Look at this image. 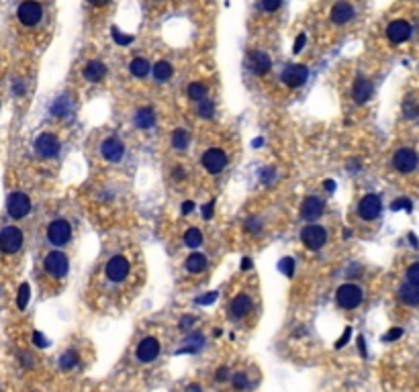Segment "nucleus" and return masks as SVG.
Listing matches in <instances>:
<instances>
[{
  "instance_id": "f8f14e48",
  "label": "nucleus",
  "mask_w": 419,
  "mask_h": 392,
  "mask_svg": "<svg viewBox=\"0 0 419 392\" xmlns=\"http://www.w3.org/2000/svg\"><path fill=\"white\" fill-rule=\"evenodd\" d=\"M202 166L208 174H219L227 166V156L221 152V149H206L204 156H202Z\"/></svg>"
},
{
  "instance_id": "423d86ee",
  "label": "nucleus",
  "mask_w": 419,
  "mask_h": 392,
  "mask_svg": "<svg viewBox=\"0 0 419 392\" xmlns=\"http://www.w3.org/2000/svg\"><path fill=\"white\" fill-rule=\"evenodd\" d=\"M70 237H72V227L64 219H57L47 227V239L53 245H66Z\"/></svg>"
},
{
  "instance_id": "9d476101",
  "label": "nucleus",
  "mask_w": 419,
  "mask_h": 392,
  "mask_svg": "<svg viewBox=\"0 0 419 392\" xmlns=\"http://www.w3.org/2000/svg\"><path fill=\"white\" fill-rule=\"evenodd\" d=\"M417 164H419V158H417V154L413 152V149H399V152L395 154V158H393V166L401 174L413 172L417 168Z\"/></svg>"
},
{
  "instance_id": "79ce46f5",
  "label": "nucleus",
  "mask_w": 419,
  "mask_h": 392,
  "mask_svg": "<svg viewBox=\"0 0 419 392\" xmlns=\"http://www.w3.org/2000/svg\"><path fill=\"white\" fill-rule=\"evenodd\" d=\"M215 298H217V292H208L206 296L198 298L196 303H198V305H211V303H215Z\"/></svg>"
},
{
  "instance_id": "dca6fc26",
  "label": "nucleus",
  "mask_w": 419,
  "mask_h": 392,
  "mask_svg": "<svg viewBox=\"0 0 419 392\" xmlns=\"http://www.w3.org/2000/svg\"><path fill=\"white\" fill-rule=\"evenodd\" d=\"M158 353H160V343L154 337H145L137 347V357H139V361H143V364L154 361L158 357Z\"/></svg>"
},
{
  "instance_id": "f704fd0d",
  "label": "nucleus",
  "mask_w": 419,
  "mask_h": 392,
  "mask_svg": "<svg viewBox=\"0 0 419 392\" xmlns=\"http://www.w3.org/2000/svg\"><path fill=\"white\" fill-rule=\"evenodd\" d=\"M260 5H262V9L266 13H276L280 9V5H282V0H260Z\"/></svg>"
},
{
  "instance_id": "ddd939ff",
  "label": "nucleus",
  "mask_w": 419,
  "mask_h": 392,
  "mask_svg": "<svg viewBox=\"0 0 419 392\" xmlns=\"http://www.w3.org/2000/svg\"><path fill=\"white\" fill-rule=\"evenodd\" d=\"M380 208H382V202H380V196L376 194H366L362 200H360V206H358V213L364 221H374L378 215H380Z\"/></svg>"
},
{
  "instance_id": "f3484780",
  "label": "nucleus",
  "mask_w": 419,
  "mask_h": 392,
  "mask_svg": "<svg viewBox=\"0 0 419 392\" xmlns=\"http://www.w3.org/2000/svg\"><path fill=\"white\" fill-rule=\"evenodd\" d=\"M323 208H325V204L319 196H309V198H305V202L301 206V217L305 221H315L323 215Z\"/></svg>"
},
{
  "instance_id": "393cba45",
  "label": "nucleus",
  "mask_w": 419,
  "mask_h": 392,
  "mask_svg": "<svg viewBox=\"0 0 419 392\" xmlns=\"http://www.w3.org/2000/svg\"><path fill=\"white\" fill-rule=\"evenodd\" d=\"M206 268V257L202 253H192L188 259H186V270L190 274H198Z\"/></svg>"
},
{
  "instance_id": "09e8293b",
  "label": "nucleus",
  "mask_w": 419,
  "mask_h": 392,
  "mask_svg": "<svg viewBox=\"0 0 419 392\" xmlns=\"http://www.w3.org/2000/svg\"><path fill=\"white\" fill-rule=\"evenodd\" d=\"M194 208V202H190V200H186L184 204H182V215H188L190 210Z\"/></svg>"
},
{
  "instance_id": "49530a36",
  "label": "nucleus",
  "mask_w": 419,
  "mask_h": 392,
  "mask_svg": "<svg viewBox=\"0 0 419 392\" xmlns=\"http://www.w3.org/2000/svg\"><path fill=\"white\" fill-rule=\"evenodd\" d=\"M227 376H229V370H227V368H219V370H217V374H215L217 382H225V380H227Z\"/></svg>"
},
{
  "instance_id": "de8ad7c7",
  "label": "nucleus",
  "mask_w": 419,
  "mask_h": 392,
  "mask_svg": "<svg viewBox=\"0 0 419 392\" xmlns=\"http://www.w3.org/2000/svg\"><path fill=\"white\" fill-rule=\"evenodd\" d=\"M211 217H213V204H204V206H202V219L208 221Z\"/></svg>"
},
{
  "instance_id": "aec40b11",
  "label": "nucleus",
  "mask_w": 419,
  "mask_h": 392,
  "mask_svg": "<svg viewBox=\"0 0 419 392\" xmlns=\"http://www.w3.org/2000/svg\"><path fill=\"white\" fill-rule=\"evenodd\" d=\"M399 298L407 307H417L419 305V284H413L407 280V284H403L399 288Z\"/></svg>"
},
{
  "instance_id": "c9c22d12",
  "label": "nucleus",
  "mask_w": 419,
  "mask_h": 392,
  "mask_svg": "<svg viewBox=\"0 0 419 392\" xmlns=\"http://www.w3.org/2000/svg\"><path fill=\"white\" fill-rule=\"evenodd\" d=\"M113 39H115V41H117L119 45H129V43L133 41V37H131V35H123V33L119 31L117 27L113 29Z\"/></svg>"
},
{
  "instance_id": "8fccbe9b",
  "label": "nucleus",
  "mask_w": 419,
  "mask_h": 392,
  "mask_svg": "<svg viewBox=\"0 0 419 392\" xmlns=\"http://www.w3.org/2000/svg\"><path fill=\"white\" fill-rule=\"evenodd\" d=\"M88 3H90L92 7H104V5L109 3V0H88Z\"/></svg>"
},
{
  "instance_id": "b1692460",
  "label": "nucleus",
  "mask_w": 419,
  "mask_h": 392,
  "mask_svg": "<svg viewBox=\"0 0 419 392\" xmlns=\"http://www.w3.org/2000/svg\"><path fill=\"white\" fill-rule=\"evenodd\" d=\"M135 123L139 129H149V127H154L156 123V112L152 108H141L137 114H135Z\"/></svg>"
},
{
  "instance_id": "cd10ccee",
  "label": "nucleus",
  "mask_w": 419,
  "mask_h": 392,
  "mask_svg": "<svg viewBox=\"0 0 419 392\" xmlns=\"http://www.w3.org/2000/svg\"><path fill=\"white\" fill-rule=\"evenodd\" d=\"M170 76H172V66L168 62H158L154 66V78L158 82H166V80H170Z\"/></svg>"
},
{
  "instance_id": "f257e3e1",
  "label": "nucleus",
  "mask_w": 419,
  "mask_h": 392,
  "mask_svg": "<svg viewBox=\"0 0 419 392\" xmlns=\"http://www.w3.org/2000/svg\"><path fill=\"white\" fill-rule=\"evenodd\" d=\"M336 298H338V305L342 309H348L350 311V309L360 307L364 294H362V288L360 286H356V284H344V286L338 288Z\"/></svg>"
},
{
  "instance_id": "a878e982",
  "label": "nucleus",
  "mask_w": 419,
  "mask_h": 392,
  "mask_svg": "<svg viewBox=\"0 0 419 392\" xmlns=\"http://www.w3.org/2000/svg\"><path fill=\"white\" fill-rule=\"evenodd\" d=\"M129 70H131V74L135 78H145L147 72H149V64H147V59H143V57H135L131 62V66H129Z\"/></svg>"
},
{
  "instance_id": "72a5a7b5",
  "label": "nucleus",
  "mask_w": 419,
  "mask_h": 392,
  "mask_svg": "<svg viewBox=\"0 0 419 392\" xmlns=\"http://www.w3.org/2000/svg\"><path fill=\"white\" fill-rule=\"evenodd\" d=\"M29 292H31L29 284H23V286L19 288V300H17V305H19L21 311H23V309L27 307V303H29Z\"/></svg>"
},
{
  "instance_id": "9b49d317",
  "label": "nucleus",
  "mask_w": 419,
  "mask_h": 392,
  "mask_svg": "<svg viewBox=\"0 0 419 392\" xmlns=\"http://www.w3.org/2000/svg\"><path fill=\"white\" fill-rule=\"evenodd\" d=\"M386 37L391 43H405L409 37H411V25L403 19H397V21H391V25L386 27Z\"/></svg>"
},
{
  "instance_id": "a19ab883",
  "label": "nucleus",
  "mask_w": 419,
  "mask_h": 392,
  "mask_svg": "<svg viewBox=\"0 0 419 392\" xmlns=\"http://www.w3.org/2000/svg\"><path fill=\"white\" fill-rule=\"evenodd\" d=\"M350 335H352V329L350 327H346V331H344V335L338 339V343H336V347L340 349V347H344L346 343H348V339H350Z\"/></svg>"
},
{
  "instance_id": "a211bd4d",
  "label": "nucleus",
  "mask_w": 419,
  "mask_h": 392,
  "mask_svg": "<svg viewBox=\"0 0 419 392\" xmlns=\"http://www.w3.org/2000/svg\"><path fill=\"white\" fill-rule=\"evenodd\" d=\"M354 15H356V11H354V7L348 3V0H340V3L334 5L332 15H329V17H332V21L336 25H346V23H350L354 19Z\"/></svg>"
},
{
  "instance_id": "412c9836",
  "label": "nucleus",
  "mask_w": 419,
  "mask_h": 392,
  "mask_svg": "<svg viewBox=\"0 0 419 392\" xmlns=\"http://www.w3.org/2000/svg\"><path fill=\"white\" fill-rule=\"evenodd\" d=\"M372 96V84L366 80V78H358L356 84H354V100L358 104L366 102L368 98Z\"/></svg>"
},
{
  "instance_id": "ea45409f",
  "label": "nucleus",
  "mask_w": 419,
  "mask_h": 392,
  "mask_svg": "<svg viewBox=\"0 0 419 392\" xmlns=\"http://www.w3.org/2000/svg\"><path fill=\"white\" fill-rule=\"evenodd\" d=\"M393 210H399V208H405V210H411V202L407 200V198H399V200H395L393 202V206H391Z\"/></svg>"
},
{
  "instance_id": "1a4fd4ad",
  "label": "nucleus",
  "mask_w": 419,
  "mask_h": 392,
  "mask_svg": "<svg viewBox=\"0 0 419 392\" xmlns=\"http://www.w3.org/2000/svg\"><path fill=\"white\" fill-rule=\"evenodd\" d=\"M127 274H129V262H127V257L115 255V257L109 259V264H107V278L109 280L121 282V280L127 278Z\"/></svg>"
},
{
  "instance_id": "4be33fe9",
  "label": "nucleus",
  "mask_w": 419,
  "mask_h": 392,
  "mask_svg": "<svg viewBox=\"0 0 419 392\" xmlns=\"http://www.w3.org/2000/svg\"><path fill=\"white\" fill-rule=\"evenodd\" d=\"M252 311V300L248 294H239L233 303H231V315L235 319H244Z\"/></svg>"
},
{
  "instance_id": "2f4dec72",
  "label": "nucleus",
  "mask_w": 419,
  "mask_h": 392,
  "mask_svg": "<svg viewBox=\"0 0 419 392\" xmlns=\"http://www.w3.org/2000/svg\"><path fill=\"white\" fill-rule=\"evenodd\" d=\"M78 364V353L76 351H66L64 355H62V359H59V366H62V370H70V368H74Z\"/></svg>"
},
{
  "instance_id": "4468645a",
  "label": "nucleus",
  "mask_w": 419,
  "mask_h": 392,
  "mask_svg": "<svg viewBox=\"0 0 419 392\" xmlns=\"http://www.w3.org/2000/svg\"><path fill=\"white\" fill-rule=\"evenodd\" d=\"M307 76H309V70L301 64H296V66H288L282 72V82L288 88H298V86H303L307 82Z\"/></svg>"
},
{
  "instance_id": "4c0bfd02",
  "label": "nucleus",
  "mask_w": 419,
  "mask_h": 392,
  "mask_svg": "<svg viewBox=\"0 0 419 392\" xmlns=\"http://www.w3.org/2000/svg\"><path fill=\"white\" fill-rule=\"evenodd\" d=\"M403 110H405V116H409V118H413V116H417V114H419V106H417V104H413L411 100H405Z\"/></svg>"
},
{
  "instance_id": "864d4df0",
  "label": "nucleus",
  "mask_w": 419,
  "mask_h": 392,
  "mask_svg": "<svg viewBox=\"0 0 419 392\" xmlns=\"http://www.w3.org/2000/svg\"><path fill=\"white\" fill-rule=\"evenodd\" d=\"M358 343H360V349H362V355H366V347H364V337H358Z\"/></svg>"
},
{
  "instance_id": "5701e85b",
  "label": "nucleus",
  "mask_w": 419,
  "mask_h": 392,
  "mask_svg": "<svg viewBox=\"0 0 419 392\" xmlns=\"http://www.w3.org/2000/svg\"><path fill=\"white\" fill-rule=\"evenodd\" d=\"M104 74H107V68L102 62H90L84 70L86 80H90V82H100L104 78Z\"/></svg>"
},
{
  "instance_id": "3c124183",
  "label": "nucleus",
  "mask_w": 419,
  "mask_h": 392,
  "mask_svg": "<svg viewBox=\"0 0 419 392\" xmlns=\"http://www.w3.org/2000/svg\"><path fill=\"white\" fill-rule=\"evenodd\" d=\"M252 268V259L250 257H246L244 262H242V270H250Z\"/></svg>"
},
{
  "instance_id": "473e14b6",
  "label": "nucleus",
  "mask_w": 419,
  "mask_h": 392,
  "mask_svg": "<svg viewBox=\"0 0 419 392\" xmlns=\"http://www.w3.org/2000/svg\"><path fill=\"white\" fill-rule=\"evenodd\" d=\"M278 270L282 274H286V276H292L294 274V259L292 257H282L278 262Z\"/></svg>"
},
{
  "instance_id": "7c9ffc66",
  "label": "nucleus",
  "mask_w": 419,
  "mask_h": 392,
  "mask_svg": "<svg viewBox=\"0 0 419 392\" xmlns=\"http://www.w3.org/2000/svg\"><path fill=\"white\" fill-rule=\"evenodd\" d=\"M213 112H215V106H213V102L208 100L206 96L198 100V114H200L202 118H211V116H213Z\"/></svg>"
},
{
  "instance_id": "f03ea898",
  "label": "nucleus",
  "mask_w": 419,
  "mask_h": 392,
  "mask_svg": "<svg viewBox=\"0 0 419 392\" xmlns=\"http://www.w3.org/2000/svg\"><path fill=\"white\" fill-rule=\"evenodd\" d=\"M301 241H303V245L311 251H317L325 245V241H327V231L325 227L321 225H307L303 231H301Z\"/></svg>"
},
{
  "instance_id": "c03bdc74",
  "label": "nucleus",
  "mask_w": 419,
  "mask_h": 392,
  "mask_svg": "<svg viewBox=\"0 0 419 392\" xmlns=\"http://www.w3.org/2000/svg\"><path fill=\"white\" fill-rule=\"evenodd\" d=\"M305 43H307V37H305V35H298V37H296V41H294L292 51H294V53H298V51H301V49L305 47Z\"/></svg>"
},
{
  "instance_id": "39448f33",
  "label": "nucleus",
  "mask_w": 419,
  "mask_h": 392,
  "mask_svg": "<svg viewBox=\"0 0 419 392\" xmlns=\"http://www.w3.org/2000/svg\"><path fill=\"white\" fill-rule=\"evenodd\" d=\"M45 270H47V274H51L53 278H64L68 274V257L66 253L62 251H51L45 255Z\"/></svg>"
},
{
  "instance_id": "7ed1b4c3",
  "label": "nucleus",
  "mask_w": 419,
  "mask_h": 392,
  "mask_svg": "<svg viewBox=\"0 0 419 392\" xmlns=\"http://www.w3.org/2000/svg\"><path fill=\"white\" fill-rule=\"evenodd\" d=\"M17 17L25 27H35L43 17V9H41L39 3H35V0H25L17 11Z\"/></svg>"
},
{
  "instance_id": "20e7f679",
  "label": "nucleus",
  "mask_w": 419,
  "mask_h": 392,
  "mask_svg": "<svg viewBox=\"0 0 419 392\" xmlns=\"http://www.w3.org/2000/svg\"><path fill=\"white\" fill-rule=\"evenodd\" d=\"M23 245V233L19 227H5L0 231V249L5 253H17Z\"/></svg>"
},
{
  "instance_id": "2eb2a0df",
  "label": "nucleus",
  "mask_w": 419,
  "mask_h": 392,
  "mask_svg": "<svg viewBox=\"0 0 419 392\" xmlns=\"http://www.w3.org/2000/svg\"><path fill=\"white\" fill-rule=\"evenodd\" d=\"M248 68H250L254 74L264 76V74L270 72L272 62H270V57H268L266 53H262V51H252V53L248 55Z\"/></svg>"
},
{
  "instance_id": "c85d7f7f",
  "label": "nucleus",
  "mask_w": 419,
  "mask_h": 392,
  "mask_svg": "<svg viewBox=\"0 0 419 392\" xmlns=\"http://www.w3.org/2000/svg\"><path fill=\"white\" fill-rule=\"evenodd\" d=\"M172 145H174L176 149H186V147H188V133H186L184 129L174 131V135H172Z\"/></svg>"
},
{
  "instance_id": "a18cd8bd",
  "label": "nucleus",
  "mask_w": 419,
  "mask_h": 392,
  "mask_svg": "<svg viewBox=\"0 0 419 392\" xmlns=\"http://www.w3.org/2000/svg\"><path fill=\"white\" fill-rule=\"evenodd\" d=\"M33 341H35V345H37V347H45V345H49V343H47V339L39 333V331H35V333H33Z\"/></svg>"
},
{
  "instance_id": "c756f323",
  "label": "nucleus",
  "mask_w": 419,
  "mask_h": 392,
  "mask_svg": "<svg viewBox=\"0 0 419 392\" xmlns=\"http://www.w3.org/2000/svg\"><path fill=\"white\" fill-rule=\"evenodd\" d=\"M188 96L192 98V100H200V98H204L206 96V86H202L200 82H192L190 86H188Z\"/></svg>"
},
{
  "instance_id": "0eeeda50",
  "label": "nucleus",
  "mask_w": 419,
  "mask_h": 392,
  "mask_svg": "<svg viewBox=\"0 0 419 392\" xmlns=\"http://www.w3.org/2000/svg\"><path fill=\"white\" fill-rule=\"evenodd\" d=\"M35 154H37L39 158H43V160L55 158V156L59 154V141H57V137L51 135V133L39 135L37 141H35Z\"/></svg>"
},
{
  "instance_id": "58836bf2",
  "label": "nucleus",
  "mask_w": 419,
  "mask_h": 392,
  "mask_svg": "<svg viewBox=\"0 0 419 392\" xmlns=\"http://www.w3.org/2000/svg\"><path fill=\"white\" fill-rule=\"evenodd\" d=\"M246 384H248V380H246V374H242V372H239V374H235V376H233V386H235L237 390H239V388H244Z\"/></svg>"
},
{
  "instance_id": "603ef678",
  "label": "nucleus",
  "mask_w": 419,
  "mask_h": 392,
  "mask_svg": "<svg viewBox=\"0 0 419 392\" xmlns=\"http://www.w3.org/2000/svg\"><path fill=\"white\" fill-rule=\"evenodd\" d=\"M325 188H327L329 192H334V190H336V184L332 182V180H327V182H325Z\"/></svg>"
},
{
  "instance_id": "bb28decb",
  "label": "nucleus",
  "mask_w": 419,
  "mask_h": 392,
  "mask_svg": "<svg viewBox=\"0 0 419 392\" xmlns=\"http://www.w3.org/2000/svg\"><path fill=\"white\" fill-rule=\"evenodd\" d=\"M184 243L188 245V247H198L200 243H202V233H200V229H196V227H190L186 233H184Z\"/></svg>"
},
{
  "instance_id": "e433bc0d",
  "label": "nucleus",
  "mask_w": 419,
  "mask_h": 392,
  "mask_svg": "<svg viewBox=\"0 0 419 392\" xmlns=\"http://www.w3.org/2000/svg\"><path fill=\"white\" fill-rule=\"evenodd\" d=\"M407 280L413 284H419V262L407 268Z\"/></svg>"
},
{
  "instance_id": "37998d69",
  "label": "nucleus",
  "mask_w": 419,
  "mask_h": 392,
  "mask_svg": "<svg viewBox=\"0 0 419 392\" xmlns=\"http://www.w3.org/2000/svg\"><path fill=\"white\" fill-rule=\"evenodd\" d=\"M401 335H403L401 329H393V331H388V333L384 335V341H395V339H399Z\"/></svg>"
},
{
  "instance_id": "6ab92c4d",
  "label": "nucleus",
  "mask_w": 419,
  "mask_h": 392,
  "mask_svg": "<svg viewBox=\"0 0 419 392\" xmlns=\"http://www.w3.org/2000/svg\"><path fill=\"white\" fill-rule=\"evenodd\" d=\"M100 152H102L104 160H109V162H119V160L123 158V154H125V147H123V143L119 141V139L109 137V139L102 143Z\"/></svg>"
},
{
  "instance_id": "6e6552de",
  "label": "nucleus",
  "mask_w": 419,
  "mask_h": 392,
  "mask_svg": "<svg viewBox=\"0 0 419 392\" xmlns=\"http://www.w3.org/2000/svg\"><path fill=\"white\" fill-rule=\"evenodd\" d=\"M7 208H9V215L13 219H23V217L29 215V210H31V200H29V196L23 194V192H13L9 196Z\"/></svg>"
}]
</instances>
